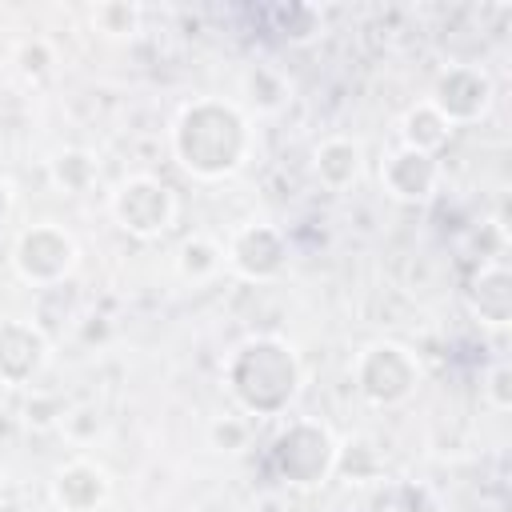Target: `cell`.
I'll return each instance as SVG.
<instances>
[{"label":"cell","mask_w":512,"mask_h":512,"mask_svg":"<svg viewBox=\"0 0 512 512\" xmlns=\"http://www.w3.org/2000/svg\"><path fill=\"white\" fill-rule=\"evenodd\" d=\"M224 268V248L212 240V236H188L176 252V272L188 280V284H204L212 280L216 272Z\"/></svg>","instance_id":"obj_16"},{"label":"cell","mask_w":512,"mask_h":512,"mask_svg":"<svg viewBox=\"0 0 512 512\" xmlns=\"http://www.w3.org/2000/svg\"><path fill=\"white\" fill-rule=\"evenodd\" d=\"M112 220L136 236V240H156L172 228L176 220V196L168 184H160L156 176H128L116 184L112 200H108Z\"/></svg>","instance_id":"obj_5"},{"label":"cell","mask_w":512,"mask_h":512,"mask_svg":"<svg viewBox=\"0 0 512 512\" xmlns=\"http://www.w3.org/2000/svg\"><path fill=\"white\" fill-rule=\"evenodd\" d=\"M8 208H12V184H8V180H0V220L8 216Z\"/></svg>","instance_id":"obj_26"},{"label":"cell","mask_w":512,"mask_h":512,"mask_svg":"<svg viewBox=\"0 0 512 512\" xmlns=\"http://www.w3.org/2000/svg\"><path fill=\"white\" fill-rule=\"evenodd\" d=\"M224 380L248 416H280L300 392V360L292 344L276 336H252L228 356Z\"/></svg>","instance_id":"obj_2"},{"label":"cell","mask_w":512,"mask_h":512,"mask_svg":"<svg viewBox=\"0 0 512 512\" xmlns=\"http://www.w3.org/2000/svg\"><path fill=\"white\" fill-rule=\"evenodd\" d=\"M448 136H452V124L428 104V100H420L416 108H408L404 112V120H400V148H412V152H428V156H436L444 144H448Z\"/></svg>","instance_id":"obj_14"},{"label":"cell","mask_w":512,"mask_h":512,"mask_svg":"<svg viewBox=\"0 0 512 512\" xmlns=\"http://www.w3.org/2000/svg\"><path fill=\"white\" fill-rule=\"evenodd\" d=\"M360 168H364V148L356 140H348V136H328L312 152V172L332 192H344L348 184H356Z\"/></svg>","instance_id":"obj_13"},{"label":"cell","mask_w":512,"mask_h":512,"mask_svg":"<svg viewBox=\"0 0 512 512\" xmlns=\"http://www.w3.org/2000/svg\"><path fill=\"white\" fill-rule=\"evenodd\" d=\"M92 24L100 32H108V36H132L136 24H140V8H132V4H100L92 12Z\"/></svg>","instance_id":"obj_18"},{"label":"cell","mask_w":512,"mask_h":512,"mask_svg":"<svg viewBox=\"0 0 512 512\" xmlns=\"http://www.w3.org/2000/svg\"><path fill=\"white\" fill-rule=\"evenodd\" d=\"M352 384H356V392L368 404L396 408V404H404L416 392V384H420V360L404 344H396V340H376V344H368V348L356 352V360H352Z\"/></svg>","instance_id":"obj_3"},{"label":"cell","mask_w":512,"mask_h":512,"mask_svg":"<svg viewBox=\"0 0 512 512\" xmlns=\"http://www.w3.org/2000/svg\"><path fill=\"white\" fill-rule=\"evenodd\" d=\"M0 492H4V480H0Z\"/></svg>","instance_id":"obj_27"},{"label":"cell","mask_w":512,"mask_h":512,"mask_svg":"<svg viewBox=\"0 0 512 512\" xmlns=\"http://www.w3.org/2000/svg\"><path fill=\"white\" fill-rule=\"evenodd\" d=\"M224 264L244 280H276L288 264V240L272 224H244L232 232Z\"/></svg>","instance_id":"obj_8"},{"label":"cell","mask_w":512,"mask_h":512,"mask_svg":"<svg viewBox=\"0 0 512 512\" xmlns=\"http://www.w3.org/2000/svg\"><path fill=\"white\" fill-rule=\"evenodd\" d=\"M112 496L108 472L92 460H68L52 476V504L56 512H96Z\"/></svg>","instance_id":"obj_11"},{"label":"cell","mask_w":512,"mask_h":512,"mask_svg":"<svg viewBox=\"0 0 512 512\" xmlns=\"http://www.w3.org/2000/svg\"><path fill=\"white\" fill-rule=\"evenodd\" d=\"M60 432H64L72 444H88V440L100 432V412H96L92 404H76V408H68V412H64Z\"/></svg>","instance_id":"obj_19"},{"label":"cell","mask_w":512,"mask_h":512,"mask_svg":"<svg viewBox=\"0 0 512 512\" xmlns=\"http://www.w3.org/2000/svg\"><path fill=\"white\" fill-rule=\"evenodd\" d=\"M48 176H52V184H56L60 192L80 196V192H88V188L96 184L100 164H96V156H92L88 148H60V152L52 156V164H48Z\"/></svg>","instance_id":"obj_15"},{"label":"cell","mask_w":512,"mask_h":512,"mask_svg":"<svg viewBox=\"0 0 512 512\" xmlns=\"http://www.w3.org/2000/svg\"><path fill=\"white\" fill-rule=\"evenodd\" d=\"M336 468V440L316 420H288V428L272 440V472L284 484L312 488L324 484Z\"/></svg>","instance_id":"obj_4"},{"label":"cell","mask_w":512,"mask_h":512,"mask_svg":"<svg viewBox=\"0 0 512 512\" xmlns=\"http://www.w3.org/2000/svg\"><path fill=\"white\" fill-rule=\"evenodd\" d=\"M428 104H432L452 128H456V124H476V120L488 112V104H492V80H488L480 68H472V64H452V68H444V72L436 76Z\"/></svg>","instance_id":"obj_7"},{"label":"cell","mask_w":512,"mask_h":512,"mask_svg":"<svg viewBox=\"0 0 512 512\" xmlns=\"http://www.w3.org/2000/svg\"><path fill=\"white\" fill-rule=\"evenodd\" d=\"M352 448H356V452L336 448V468H332V472H344V476H352V480L372 476V472H376V452H372L364 440H356Z\"/></svg>","instance_id":"obj_22"},{"label":"cell","mask_w":512,"mask_h":512,"mask_svg":"<svg viewBox=\"0 0 512 512\" xmlns=\"http://www.w3.org/2000/svg\"><path fill=\"white\" fill-rule=\"evenodd\" d=\"M260 88V96H252L264 112H272V108H280L284 104V96H288V88H284V80L276 76V72H268V68H256V72H248V92H256Z\"/></svg>","instance_id":"obj_20"},{"label":"cell","mask_w":512,"mask_h":512,"mask_svg":"<svg viewBox=\"0 0 512 512\" xmlns=\"http://www.w3.org/2000/svg\"><path fill=\"white\" fill-rule=\"evenodd\" d=\"M64 412H68V404H64L60 396H52V392H32L28 404H24V420H28L32 428H40V432L60 428Z\"/></svg>","instance_id":"obj_17"},{"label":"cell","mask_w":512,"mask_h":512,"mask_svg":"<svg viewBox=\"0 0 512 512\" xmlns=\"http://www.w3.org/2000/svg\"><path fill=\"white\" fill-rule=\"evenodd\" d=\"M380 184L392 200H404V204H420L436 192L440 184V164L436 156L428 152H412V148H396L384 156L380 164Z\"/></svg>","instance_id":"obj_10"},{"label":"cell","mask_w":512,"mask_h":512,"mask_svg":"<svg viewBox=\"0 0 512 512\" xmlns=\"http://www.w3.org/2000/svg\"><path fill=\"white\" fill-rule=\"evenodd\" d=\"M248 512H284V508H280V500H276V496H264V500H256Z\"/></svg>","instance_id":"obj_25"},{"label":"cell","mask_w":512,"mask_h":512,"mask_svg":"<svg viewBox=\"0 0 512 512\" xmlns=\"http://www.w3.org/2000/svg\"><path fill=\"white\" fill-rule=\"evenodd\" d=\"M484 400H488L496 412H508V408H512V368H508L504 360L488 368V376H484Z\"/></svg>","instance_id":"obj_23"},{"label":"cell","mask_w":512,"mask_h":512,"mask_svg":"<svg viewBox=\"0 0 512 512\" xmlns=\"http://www.w3.org/2000/svg\"><path fill=\"white\" fill-rule=\"evenodd\" d=\"M48 364V340L36 324L4 320L0 324V384L8 388H32L40 368Z\"/></svg>","instance_id":"obj_9"},{"label":"cell","mask_w":512,"mask_h":512,"mask_svg":"<svg viewBox=\"0 0 512 512\" xmlns=\"http://www.w3.org/2000/svg\"><path fill=\"white\" fill-rule=\"evenodd\" d=\"M48 68H52V52H48V44H44V40H28V44L20 48V72L32 76V80H40Z\"/></svg>","instance_id":"obj_24"},{"label":"cell","mask_w":512,"mask_h":512,"mask_svg":"<svg viewBox=\"0 0 512 512\" xmlns=\"http://www.w3.org/2000/svg\"><path fill=\"white\" fill-rule=\"evenodd\" d=\"M12 268L32 288H56L76 268V240L60 224H32L12 244Z\"/></svg>","instance_id":"obj_6"},{"label":"cell","mask_w":512,"mask_h":512,"mask_svg":"<svg viewBox=\"0 0 512 512\" xmlns=\"http://www.w3.org/2000/svg\"><path fill=\"white\" fill-rule=\"evenodd\" d=\"M468 308L480 324H492V328H504L512 320V276L500 260L484 264L468 288Z\"/></svg>","instance_id":"obj_12"},{"label":"cell","mask_w":512,"mask_h":512,"mask_svg":"<svg viewBox=\"0 0 512 512\" xmlns=\"http://www.w3.org/2000/svg\"><path fill=\"white\" fill-rule=\"evenodd\" d=\"M208 440H212V448H220V452H240V448L248 444V420H240V416H220V420L208 428Z\"/></svg>","instance_id":"obj_21"},{"label":"cell","mask_w":512,"mask_h":512,"mask_svg":"<svg viewBox=\"0 0 512 512\" xmlns=\"http://www.w3.org/2000/svg\"><path fill=\"white\" fill-rule=\"evenodd\" d=\"M248 120L228 100H192L176 128H172V152L180 168L196 180H224L232 176L248 156Z\"/></svg>","instance_id":"obj_1"}]
</instances>
